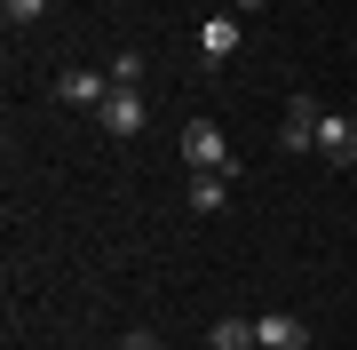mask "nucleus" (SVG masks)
<instances>
[{
  "instance_id": "1",
  "label": "nucleus",
  "mask_w": 357,
  "mask_h": 350,
  "mask_svg": "<svg viewBox=\"0 0 357 350\" xmlns=\"http://www.w3.org/2000/svg\"><path fill=\"white\" fill-rule=\"evenodd\" d=\"M183 159H191V175H230L238 168V159H230V136L215 119H191V128H183Z\"/></svg>"
},
{
  "instance_id": "2",
  "label": "nucleus",
  "mask_w": 357,
  "mask_h": 350,
  "mask_svg": "<svg viewBox=\"0 0 357 350\" xmlns=\"http://www.w3.org/2000/svg\"><path fill=\"white\" fill-rule=\"evenodd\" d=\"M238 48H246V16H238V8H215V16L199 24V64H230Z\"/></svg>"
},
{
  "instance_id": "3",
  "label": "nucleus",
  "mask_w": 357,
  "mask_h": 350,
  "mask_svg": "<svg viewBox=\"0 0 357 350\" xmlns=\"http://www.w3.org/2000/svg\"><path fill=\"white\" fill-rule=\"evenodd\" d=\"M318 119H326V104L318 96H286V152H318Z\"/></svg>"
},
{
  "instance_id": "4",
  "label": "nucleus",
  "mask_w": 357,
  "mask_h": 350,
  "mask_svg": "<svg viewBox=\"0 0 357 350\" xmlns=\"http://www.w3.org/2000/svg\"><path fill=\"white\" fill-rule=\"evenodd\" d=\"M56 96H64V104H79V112H103V104H112V72H88V64H72L64 80H56Z\"/></svg>"
},
{
  "instance_id": "5",
  "label": "nucleus",
  "mask_w": 357,
  "mask_h": 350,
  "mask_svg": "<svg viewBox=\"0 0 357 350\" xmlns=\"http://www.w3.org/2000/svg\"><path fill=\"white\" fill-rule=\"evenodd\" d=\"M318 159L357 168V119H349V112H326V119H318Z\"/></svg>"
},
{
  "instance_id": "6",
  "label": "nucleus",
  "mask_w": 357,
  "mask_h": 350,
  "mask_svg": "<svg viewBox=\"0 0 357 350\" xmlns=\"http://www.w3.org/2000/svg\"><path fill=\"white\" fill-rule=\"evenodd\" d=\"M255 342H262V350H310V319H294V311H262V319H255Z\"/></svg>"
},
{
  "instance_id": "7",
  "label": "nucleus",
  "mask_w": 357,
  "mask_h": 350,
  "mask_svg": "<svg viewBox=\"0 0 357 350\" xmlns=\"http://www.w3.org/2000/svg\"><path fill=\"white\" fill-rule=\"evenodd\" d=\"M96 119H103V136L128 143V136H143V119H151V112H143V96H135V88H112V104H103Z\"/></svg>"
},
{
  "instance_id": "8",
  "label": "nucleus",
  "mask_w": 357,
  "mask_h": 350,
  "mask_svg": "<svg viewBox=\"0 0 357 350\" xmlns=\"http://www.w3.org/2000/svg\"><path fill=\"white\" fill-rule=\"evenodd\" d=\"M230 175H238V168H230ZM230 175H191V207L199 215H215L222 199H230Z\"/></svg>"
},
{
  "instance_id": "9",
  "label": "nucleus",
  "mask_w": 357,
  "mask_h": 350,
  "mask_svg": "<svg viewBox=\"0 0 357 350\" xmlns=\"http://www.w3.org/2000/svg\"><path fill=\"white\" fill-rule=\"evenodd\" d=\"M206 342H215V350H262V342H255V319H215Z\"/></svg>"
},
{
  "instance_id": "10",
  "label": "nucleus",
  "mask_w": 357,
  "mask_h": 350,
  "mask_svg": "<svg viewBox=\"0 0 357 350\" xmlns=\"http://www.w3.org/2000/svg\"><path fill=\"white\" fill-rule=\"evenodd\" d=\"M0 16H8V32H24V24L48 16V0H0Z\"/></svg>"
},
{
  "instance_id": "11",
  "label": "nucleus",
  "mask_w": 357,
  "mask_h": 350,
  "mask_svg": "<svg viewBox=\"0 0 357 350\" xmlns=\"http://www.w3.org/2000/svg\"><path fill=\"white\" fill-rule=\"evenodd\" d=\"M135 80H143V56L119 48V56H112V88H135Z\"/></svg>"
},
{
  "instance_id": "12",
  "label": "nucleus",
  "mask_w": 357,
  "mask_h": 350,
  "mask_svg": "<svg viewBox=\"0 0 357 350\" xmlns=\"http://www.w3.org/2000/svg\"><path fill=\"white\" fill-rule=\"evenodd\" d=\"M128 350H167V342L159 335H128Z\"/></svg>"
},
{
  "instance_id": "13",
  "label": "nucleus",
  "mask_w": 357,
  "mask_h": 350,
  "mask_svg": "<svg viewBox=\"0 0 357 350\" xmlns=\"http://www.w3.org/2000/svg\"><path fill=\"white\" fill-rule=\"evenodd\" d=\"M230 8H238V16H255V8H270V0H230Z\"/></svg>"
},
{
  "instance_id": "14",
  "label": "nucleus",
  "mask_w": 357,
  "mask_h": 350,
  "mask_svg": "<svg viewBox=\"0 0 357 350\" xmlns=\"http://www.w3.org/2000/svg\"><path fill=\"white\" fill-rule=\"evenodd\" d=\"M112 350H128V342H112Z\"/></svg>"
}]
</instances>
